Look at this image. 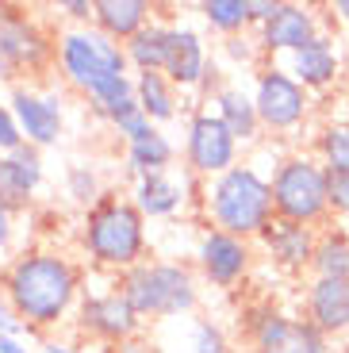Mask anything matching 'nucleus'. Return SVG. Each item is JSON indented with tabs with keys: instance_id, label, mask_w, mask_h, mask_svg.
Masks as SVG:
<instances>
[{
	"instance_id": "37",
	"label": "nucleus",
	"mask_w": 349,
	"mask_h": 353,
	"mask_svg": "<svg viewBox=\"0 0 349 353\" xmlns=\"http://www.w3.org/2000/svg\"><path fill=\"white\" fill-rule=\"evenodd\" d=\"M23 323L16 319V311H12L8 296H4V284H0V334H8V338H23Z\"/></svg>"
},
{
	"instance_id": "4",
	"label": "nucleus",
	"mask_w": 349,
	"mask_h": 353,
	"mask_svg": "<svg viewBox=\"0 0 349 353\" xmlns=\"http://www.w3.org/2000/svg\"><path fill=\"white\" fill-rule=\"evenodd\" d=\"M77 246L85 261L104 276H123L139 261H146L150 234L146 219L131 203V196L108 192L97 208H88L77 230Z\"/></svg>"
},
{
	"instance_id": "36",
	"label": "nucleus",
	"mask_w": 349,
	"mask_h": 353,
	"mask_svg": "<svg viewBox=\"0 0 349 353\" xmlns=\"http://www.w3.org/2000/svg\"><path fill=\"white\" fill-rule=\"evenodd\" d=\"M92 4L97 0H66V4H58V12L70 19V27H88L92 23Z\"/></svg>"
},
{
	"instance_id": "9",
	"label": "nucleus",
	"mask_w": 349,
	"mask_h": 353,
	"mask_svg": "<svg viewBox=\"0 0 349 353\" xmlns=\"http://www.w3.org/2000/svg\"><path fill=\"white\" fill-rule=\"evenodd\" d=\"M58 35H50L39 16H31L27 8L16 4H0V54L8 58V65L16 70V77H43L54 65V43Z\"/></svg>"
},
{
	"instance_id": "41",
	"label": "nucleus",
	"mask_w": 349,
	"mask_h": 353,
	"mask_svg": "<svg viewBox=\"0 0 349 353\" xmlns=\"http://www.w3.org/2000/svg\"><path fill=\"white\" fill-rule=\"evenodd\" d=\"M0 353H31L23 345V338H8V334H0Z\"/></svg>"
},
{
	"instance_id": "35",
	"label": "nucleus",
	"mask_w": 349,
	"mask_h": 353,
	"mask_svg": "<svg viewBox=\"0 0 349 353\" xmlns=\"http://www.w3.org/2000/svg\"><path fill=\"white\" fill-rule=\"evenodd\" d=\"M326 196H330V215L334 219H349V173H330Z\"/></svg>"
},
{
	"instance_id": "23",
	"label": "nucleus",
	"mask_w": 349,
	"mask_h": 353,
	"mask_svg": "<svg viewBox=\"0 0 349 353\" xmlns=\"http://www.w3.org/2000/svg\"><path fill=\"white\" fill-rule=\"evenodd\" d=\"M123 50H127L131 73H166L169 23H166V19H154V23H146L134 39H127V43H123Z\"/></svg>"
},
{
	"instance_id": "20",
	"label": "nucleus",
	"mask_w": 349,
	"mask_h": 353,
	"mask_svg": "<svg viewBox=\"0 0 349 353\" xmlns=\"http://www.w3.org/2000/svg\"><path fill=\"white\" fill-rule=\"evenodd\" d=\"M211 112L223 119L230 134L238 139V146H257L261 142V115H257V104H253V92H246L242 85H223L211 100Z\"/></svg>"
},
{
	"instance_id": "30",
	"label": "nucleus",
	"mask_w": 349,
	"mask_h": 353,
	"mask_svg": "<svg viewBox=\"0 0 349 353\" xmlns=\"http://www.w3.org/2000/svg\"><path fill=\"white\" fill-rule=\"evenodd\" d=\"M253 353H330V338L315 327L311 319L296 315V327H292L288 342L272 345V350H253Z\"/></svg>"
},
{
	"instance_id": "16",
	"label": "nucleus",
	"mask_w": 349,
	"mask_h": 353,
	"mask_svg": "<svg viewBox=\"0 0 349 353\" xmlns=\"http://www.w3.org/2000/svg\"><path fill=\"white\" fill-rule=\"evenodd\" d=\"M284 70L307 88V92H326L341 81V50H338V39L334 35H315L307 46H299L296 54H288Z\"/></svg>"
},
{
	"instance_id": "21",
	"label": "nucleus",
	"mask_w": 349,
	"mask_h": 353,
	"mask_svg": "<svg viewBox=\"0 0 349 353\" xmlns=\"http://www.w3.org/2000/svg\"><path fill=\"white\" fill-rule=\"evenodd\" d=\"M154 4L150 0H97L92 4V27L104 31L115 43L134 39L146 23H154Z\"/></svg>"
},
{
	"instance_id": "28",
	"label": "nucleus",
	"mask_w": 349,
	"mask_h": 353,
	"mask_svg": "<svg viewBox=\"0 0 349 353\" xmlns=\"http://www.w3.org/2000/svg\"><path fill=\"white\" fill-rule=\"evenodd\" d=\"M97 119H100V123H108V127H112V131L119 134L123 142H127V146L157 131V127L150 123V115L139 108V100H134V97H131V100H123V104H112V108H104V112H100Z\"/></svg>"
},
{
	"instance_id": "33",
	"label": "nucleus",
	"mask_w": 349,
	"mask_h": 353,
	"mask_svg": "<svg viewBox=\"0 0 349 353\" xmlns=\"http://www.w3.org/2000/svg\"><path fill=\"white\" fill-rule=\"evenodd\" d=\"M23 146V131H19L16 115H12V104L0 100V154H12Z\"/></svg>"
},
{
	"instance_id": "18",
	"label": "nucleus",
	"mask_w": 349,
	"mask_h": 353,
	"mask_svg": "<svg viewBox=\"0 0 349 353\" xmlns=\"http://www.w3.org/2000/svg\"><path fill=\"white\" fill-rule=\"evenodd\" d=\"M196 176L184 169L181 176L173 173V169H166V173H146L139 176L131 185V203L142 212V219H173L177 212H181L184 203H188V188H200L192 185Z\"/></svg>"
},
{
	"instance_id": "44",
	"label": "nucleus",
	"mask_w": 349,
	"mask_h": 353,
	"mask_svg": "<svg viewBox=\"0 0 349 353\" xmlns=\"http://www.w3.org/2000/svg\"><path fill=\"white\" fill-rule=\"evenodd\" d=\"M346 338H349V334H346Z\"/></svg>"
},
{
	"instance_id": "17",
	"label": "nucleus",
	"mask_w": 349,
	"mask_h": 353,
	"mask_svg": "<svg viewBox=\"0 0 349 353\" xmlns=\"http://www.w3.org/2000/svg\"><path fill=\"white\" fill-rule=\"evenodd\" d=\"M211 58L208 54V43L196 27L188 23H169V58H166V77L173 81L181 92L188 88H200L203 77L211 70Z\"/></svg>"
},
{
	"instance_id": "7",
	"label": "nucleus",
	"mask_w": 349,
	"mask_h": 353,
	"mask_svg": "<svg viewBox=\"0 0 349 353\" xmlns=\"http://www.w3.org/2000/svg\"><path fill=\"white\" fill-rule=\"evenodd\" d=\"M253 104H257L265 131L277 134V139H288L311 115V92L284 65L265 62L261 70L253 73Z\"/></svg>"
},
{
	"instance_id": "25",
	"label": "nucleus",
	"mask_w": 349,
	"mask_h": 353,
	"mask_svg": "<svg viewBox=\"0 0 349 353\" xmlns=\"http://www.w3.org/2000/svg\"><path fill=\"white\" fill-rule=\"evenodd\" d=\"M311 276L326 281H349V230H319V246H315Z\"/></svg>"
},
{
	"instance_id": "24",
	"label": "nucleus",
	"mask_w": 349,
	"mask_h": 353,
	"mask_svg": "<svg viewBox=\"0 0 349 353\" xmlns=\"http://www.w3.org/2000/svg\"><path fill=\"white\" fill-rule=\"evenodd\" d=\"M173 158H177V146L169 142V134L154 131V134H146V139L127 146V173L134 181L146 173H166V169H173Z\"/></svg>"
},
{
	"instance_id": "43",
	"label": "nucleus",
	"mask_w": 349,
	"mask_h": 353,
	"mask_svg": "<svg viewBox=\"0 0 349 353\" xmlns=\"http://www.w3.org/2000/svg\"><path fill=\"white\" fill-rule=\"evenodd\" d=\"M326 12H334V19L349 27V0H334V4H330V8H326Z\"/></svg>"
},
{
	"instance_id": "13",
	"label": "nucleus",
	"mask_w": 349,
	"mask_h": 353,
	"mask_svg": "<svg viewBox=\"0 0 349 353\" xmlns=\"http://www.w3.org/2000/svg\"><path fill=\"white\" fill-rule=\"evenodd\" d=\"M253 35H257V46H261L265 58L277 62L280 54L288 58V54H296L299 46L311 43L315 35H323V16H319V8H311V4L280 0L277 12H272Z\"/></svg>"
},
{
	"instance_id": "39",
	"label": "nucleus",
	"mask_w": 349,
	"mask_h": 353,
	"mask_svg": "<svg viewBox=\"0 0 349 353\" xmlns=\"http://www.w3.org/2000/svg\"><path fill=\"white\" fill-rule=\"evenodd\" d=\"M112 353H154V342H146V338H131V342H123V345H115Z\"/></svg>"
},
{
	"instance_id": "2",
	"label": "nucleus",
	"mask_w": 349,
	"mask_h": 353,
	"mask_svg": "<svg viewBox=\"0 0 349 353\" xmlns=\"http://www.w3.org/2000/svg\"><path fill=\"white\" fill-rule=\"evenodd\" d=\"M58 50H54V70L61 85L81 92L88 100V112L100 115L104 108L123 104L134 97V77L123 43L108 39L97 27H61Z\"/></svg>"
},
{
	"instance_id": "40",
	"label": "nucleus",
	"mask_w": 349,
	"mask_h": 353,
	"mask_svg": "<svg viewBox=\"0 0 349 353\" xmlns=\"http://www.w3.org/2000/svg\"><path fill=\"white\" fill-rule=\"evenodd\" d=\"M39 353H81V345H73V342H58V338H43Z\"/></svg>"
},
{
	"instance_id": "42",
	"label": "nucleus",
	"mask_w": 349,
	"mask_h": 353,
	"mask_svg": "<svg viewBox=\"0 0 349 353\" xmlns=\"http://www.w3.org/2000/svg\"><path fill=\"white\" fill-rule=\"evenodd\" d=\"M0 85H19L16 70L8 65V58H4V54H0Z\"/></svg>"
},
{
	"instance_id": "11",
	"label": "nucleus",
	"mask_w": 349,
	"mask_h": 353,
	"mask_svg": "<svg viewBox=\"0 0 349 353\" xmlns=\"http://www.w3.org/2000/svg\"><path fill=\"white\" fill-rule=\"evenodd\" d=\"M192 261H196V276L211 288H238L246 276L253 273V242L235 239L227 230H215V227H203L196 234V246H192Z\"/></svg>"
},
{
	"instance_id": "31",
	"label": "nucleus",
	"mask_w": 349,
	"mask_h": 353,
	"mask_svg": "<svg viewBox=\"0 0 349 353\" xmlns=\"http://www.w3.org/2000/svg\"><path fill=\"white\" fill-rule=\"evenodd\" d=\"M219 50H223V58H230L235 65H257V70L265 65V54H261V46H257V35H250V31H246V35L223 39Z\"/></svg>"
},
{
	"instance_id": "26",
	"label": "nucleus",
	"mask_w": 349,
	"mask_h": 353,
	"mask_svg": "<svg viewBox=\"0 0 349 353\" xmlns=\"http://www.w3.org/2000/svg\"><path fill=\"white\" fill-rule=\"evenodd\" d=\"M196 12H200L203 23H208L211 31H219L223 39L246 35V31H250V0H200Z\"/></svg>"
},
{
	"instance_id": "15",
	"label": "nucleus",
	"mask_w": 349,
	"mask_h": 353,
	"mask_svg": "<svg viewBox=\"0 0 349 353\" xmlns=\"http://www.w3.org/2000/svg\"><path fill=\"white\" fill-rule=\"evenodd\" d=\"M46 181V165H43V150L35 146H19L12 154H0V203L8 212L23 215L35 203L39 188Z\"/></svg>"
},
{
	"instance_id": "22",
	"label": "nucleus",
	"mask_w": 349,
	"mask_h": 353,
	"mask_svg": "<svg viewBox=\"0 0 349 353\" xmlns=\"http://www.w3.org/2000/svg\"><path fill=\"white\" fill-rule=\"evenodd\" d=\"M134 100L150 115V123H173L181 115V88L166 73H134Z\"/></svg>"
},
{
	"instance_id": "12",
	"label": "nucleus",
	"mask_w": 349,
	"mask_h": 353,
	"mask_svg": "<svg viewBox=\"0 0 349 353\" xmlns=\"http://www.w3.org/2000/svg\"><path fill=\"white\" fill-rule=\"evenodd\" d=\"M8 104H12V115H16L27 146H35V150L58 146V139L66 134V104H61V92L19 81V85H12Z\"/></svg>"
},
{
	"instance_id": "14",
	"label": "nucleus",
	"mask_w": 349,
	"mask_h": 353,
	"mask_svg": "<svg viewBox=\"0 0 349 353\" xmlns=\"http://www.w3.org/2000/svg\"><path fill=\"white\" fill-rule=\"evenodd\" d=\"M253 246H261L265 261H272V269H280V273H288V276H299V273H311L319 230L277 215V219L261 230V239L253 242Z\"/></svg>"
},
{
	"instance_id": "27",
	"label": "nucleus",
	"mask_w": 349,
	"mask_h": 353,
	"mask_svg": "<svg viewBox=\"0 0 349 353\" xmlns=\"http://www.w3.org/2000/svg\"><path fill=\"white\" fill-rule=\"evenodd\" d=\"M315 158L326 173H349V119H326L315 131Z\"/></svg>"
},
{
	"instance_id": "1",
	"label": "nucleus",
	"mask_w": 349,
	"mask_h": 353,
	"mask_svg": "<svg viewBox=\"0 0 349 353\" xmlns=\"http://www.w3.org/2000/svg\"><path fill=\"white\" fill-rule=\"evenodd\" d=\"M0 284L19 323L50 338V330L66 327L77 315V303L85 296V269L66 250L23 246L0 269Z\"/></svg>"
},
{
	"instance_id": "3",
	"label": "nucleus",
	"mask_w": 349,
	"mask_h": 353,
	"mask_svg": "<svg viewBox=\"0 0 349 353\" xmlns=\"http://www.w3.org/2000/svg\"><path fill=\"white\" fill-rule=\"evenodd\" d=\"M196 200H200V212L208 219V227L227 230V234L246 239V242H257L261 230L277 219L269 176L257 165H250V161H238L227 173L200 181Z\"/></svg>"
},
{
	"instance_id": "19",
	"label": "nucleus",
	"mask_w": 349,
	"mask_h": 353,
	"mask_svg": "<svg viewBox=\"0 0 349 353\" xmlns=\"http://www.w3.org/2000/svg\"><path fill=\"white\" fill-rule=\"evenodd\" d=\"M303 319H311L326 338L349 334V281L311 276L303 292Z\"/></svg>"
},
{
	"instance_id": "38",
	"label": "nucleus",
	"mask_w": 349,
	"mask_h": 353,
	"mask_svg": "<svg viewBox=\"0 0 349 353\" xmlns=\"http://www.w3.org/2000/svg\"><path fill=\"white\" fill-rule=\"evenodd\" d=\"M277 4L280 0H250V27H261L265 19L277 12Z\"/></svg>"
},
{
	"instance_id": "8",
	"label": "nucleus",
	"mask_w": 349,
	"mask_h": 353,
	"mask_svg": "<svg viewBox=\"0 0 349 353\" xmlns=\"http://www.w3.org/2000/svg\"><path fill=\"white\" fill-rule=\"evenodd\" d=\"M73 327H77V334L88 338V342L104 345V350H115V345H123V342H131V338L142 334V319L112 276V284L100 288V292L85 288V296H81V303H77V315H73Z\"/></svg>"
},
{
	"instance_id": "6",
	"label": "nucleus",
	"mask_w": 349,
	"mask_h": 353,
	"mask_svg": "<svg viewBox=\"0 0 349 353\" xmlns=\"http://www.w3.org/2000/svg\"><path fill=\"white\" fill-rule=\"evenodd\" d=\"M272 208H277L280 219L303 223V227H323L330 219V196H326V185H330V173L315 154L296 150L284 154V158L272 165Z\"/></svg>"
},
{
	"instance_id": "29",
	"label": "nucleus",
	"mask_w": 349,
	"mask_h": 353,
	"mask_svg": "<svg viewBox=\"0 0 349 353\" xmlns=\"http://www.w3.org/2000/svg\"><path fill=\"white\" fill-rule=\"evenodd\" d=\"M66 196H70L77 208H97L100 200H104V181H100L97 165H88V161H73L70 169H66Z\"/></svg>"
},
{
	"instance_id": "5",
	"label": "nucleus",
	"mask_w": 349,
	"mask_h": 353,
	"mask_svg": "<svg viewBox=\"0 0 349 353\" xmlns=\"http://www.w3.org/2000/svg\"><path fill=\"white\" fill-rule=\"evenodd\" d=\"M119 292L131 300L142 323H166V319L192 315L200 303V276L192 265L173 257H146L123 276H115Z\"/></svg>"
},
{
	"instance_id": "34",
	"label": "nucleus",
	"mask_w": 349,
	"mask_h": 353,
	"mask_svg": "<svg viewBox=\"0 0 349 353\" xmlns=\"http://www.w3.org/2000/svg\"><path fill=\"white\" fill-rule=\"evenodd\" d=\"M16 219H19V215L8 212V208L0 203V269L19 254V250H16Z\"/></svg>"
},
{
	"instance_id": "32",
	"label": "nucleus",
	"mask_w": 349,
	"mask_h": 353,
	"mask_svg": "<svg viewBox=\"0 0 349 353\" xmlns=\"http://www.w3.org/2000/svg\"><path fill=\"white\" fill-rule=\"evenodd\" d=\"M192 353H235V350H230V338L219 323L196 319L192 323Z\"/></svg>"
},
{
	"instance_id": "10",
	"label": "nucleus",
	"mask_w": 349,
	"mask_h": 353,
	"mask_svg": "<svg viewBox=\"0 0 349 353\" xmlns=\"http://www.w3.org/2000/svg\"><path fill=\"white\" fill-rule=\"evenodd\" d=\"M238 154H242L238 139L223 127V119L211 108H200V112L188 115V123H184V169L196 181H211V176L235 169Z\"/></svg>"
}]
</instances>
